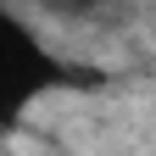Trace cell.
Segmentation results:
<instances>
[{
    "instance_id": "obj_2",
    "label": "cell",
    "mask_w": 156,
    "mask_h": 156,
    "mask_svg": "<svg viewBox=\"0 0 156 156\" xmlns=\"http://www.w3.org/2000/svg\"><path fill=\"white\" fill-rule=\"evenodd\" d=\"M67 84L73 89H95L101 84V67H67Z\"/></svg>"
},
{
    "instance_id": "obj_1",
    "label": "cell",
    "mask_w": 156,
    "mask_h": 156,
    "mask_svg": "<svg viewBox=\"0 0 156 156\" xmlns=\"http://www.w3.org/2000/svg\"><path fill=\"white\" fill-rule=\"evenodd\" d=\"M11 56H17V84H23V95L67 84V67H62V62H50V56L28 39V28H23V23H11Z\"/></svg>"
},
{
    "instance_id": "obj_3",
    "label": "cell",
    "mask_w": 156,
    "mask_h": 156,
    "mask_svg": "<svg viewBox=\"0 0 156 156\" xmlns=\"http://www.w3.org/2000/svg\"><path fill=\"white\" fill-rule=\"evenodd\" d=\"M50 11H62V17H84V11H95V0H45Z\"/></svg>"
}]
</instances>
